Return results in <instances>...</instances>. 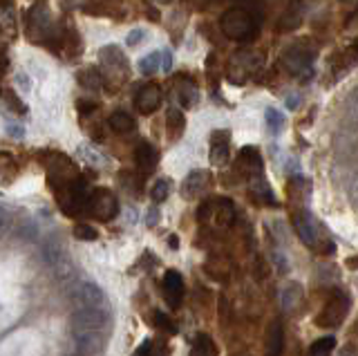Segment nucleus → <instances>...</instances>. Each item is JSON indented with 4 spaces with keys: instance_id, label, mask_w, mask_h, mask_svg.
<instances>
[{
    "instance_id": "f704fd0d",
    "label": "nucleus",
    "mask_w": 358,
    "mask_h": 356,
    "mask_svg": "<svg viewBox=\"0 0 358 356\" xmlns=\"http://www.w3.org/2000/svg\"><path fill=\"white\" fill-rule=\"evenodd\" d=\"M11 227V213H9V208L0 204V236H5V233L9 231Z\"/></svg>"
},
{
    "instance_id": "4c0bfd02",
    "label": "nucleus",
    "mask_w": 358,
    "mask_h": 356,
    "mask_svg": "<svg viewBox=\"0 0 358 356\" xmlns=\"http://www.w3.org/2000/svg\"><path fill=\"white\" fill-rule=\"evenodd\" d=\"M81 155L92 164H103V157H99V152L92 150V148H87V146H81Z\"/></svg>"
},
{
    "instance_id": "72a5a7b5",
    "label": "nucleus",
    "mask_w": 358,
    "mask_h": 356,
    "mask_svg": "<svg viewBox=\"0 0 358 356\" xmlns=\"http://www.w3.org/2000/svg\"><path fill=\"white\" fill-rule=\"evenodd\" d=\"M213 218V199H206V202H201L199 208H197V222L199 225H204Z\"/></svg>"
},
{
    "instance_id": "09e8293b",
    "label": "nucleus",
    "mask_w": 358,
    "mask_h": 356,
    "mask_svg": "<svg viewBox=\"0 0 358 356\" xmlns=\"http://www.w3.org/2000/svg\"><path fill=\"white\" fill-rule=\"evenodd\" d=\"M155 222H157V211H150V218H148V225L155 227Z\"/></svg>"
},
{
    "instance_id": "7ed1b4c3",
    "label": "nucleus",
    "mask_w": 358,
    "mask_h": 356,
    "mask_svg": "<svg viewBox=\"0 0 358 356\" xmlns=\"http://www.w3.org/2000/svg\"><path fill=\"white\" fill-rule=\"evenodd\" d=\"M43 260L48 262L52 273L59 278V280H67V278L74 276V262L67 253L65 244L59 238H48L43 244Z\"/></svg>"
},
{
    "instance_id": "de8ad7c7",
    "label": "nucleus",
    "mask_w": 358,
    "mask_h": 356,
    "mask_svg": "<svg viewBox=\"0 0 358 356\" xmlns=\"http://www.w3.org/2000/svg\"><path fill=\"white\" fill-rule=\"evenodd\" d=\"M338 356H356V352H354V348H345Z\"/></svg>"
},
{
    "instance_id": "49530a36",
    "label": "nucleus",
    "mask_w": 358,
    "mask_h": 356,
    "mask_svg": "<svg viewBox=\"0 0 358 356\" xmlns=\"http://www.w3.org/2000/svg\"><path fill=\"white\" fill-rule=\"evenodd\" d=\"M350 269H358V255H352V258H347V262H345Z\"/></svg>"
},
{
    "instance_id": "ddd939ff",
    "label": "nucleus",
    "mask_w": 358,
    "mask_h": 356,
    "mask_svg": "<svg viewBox=\"0 0 358 356\" xmlns=\"http://www.w3.org/2000/svg\"><path fill=\"white\" fill-rule=\"evenodd\" d=\"M134 106H137L141 115H152L162 106V87L155 83L141 85L137 94H134Z\"/></svg>"
},
{
    "instance_id": "8fccbe9b",
    "label": "nucleus",
    "mask_w": 358,
    "mask_h": 356,
    "mask_svg": "<svg viewBox=\"0 0 358 356\" xmlns=\"http://www.w3.org/2000/svg\"><path fill=\"white\" fill-rule=\"evenodd\" d=\"M350 23H352V27H356V25H358V9H356V14L352 16V20H350Z\"/></svg>"
},
{
    "instance_id": "c85d7f7f",
    "label": "nucleus",
    "mask_w": 358,
    "mask_h": 356,
    "mask_svg": "<svg viewBox=\"0 0 358 356\" xmlns=\"http://www.w3.org/2000/svg\"><path fill=\"white\" fill-rule=\"evenodd\" d=\"M266 128L271 130L273 135L282 132V128H285V115L280 113V110H275V108H268L266 110Z\"/></svg>"
},
{
    "instance_id": "0eeeda50",
    "label": "nucleus",
    "mask_w": 358,
    "mask_h": 356,
    "mask_svg": "<svg viewBox=\"0 0 358 356\" xmlns=\"http://www.w3.org/2000/svg\"><path fill=\"white\" fill-rule=\"evenodd\" d=\"M311 61H313V50L305 38L291 43V45L282 52V65L291 74L305 72L311 65Z\"/></svg>"
},
{
    "instance_id": "1a4fd4ad",
    "label": "nucleus",
    "mask_w": 358,
    "mask_h": 356,
    "mask_svg": "<svg viewBox=\"0 0 358 356\" xmlns=\"http://www.w3.org/2000/svg\"><path fill=\"white\" fill-rule=\"evenodd\" d=\"M291 222H294V229L298 233V238L305 242L307 247L316 249L320 238H318V229H316V225H313V218H311L309 211H305V208H294Z\"/></svg>"
},
{
    "instance_id": "2eb2a0df",
    "label": "nucleus",
    "mask_w": 358,
    "mask_h": 356,
    "mask_svg": "<svg viewBox=\"0 0 358 356\" xmlns=\"http://www.w3.org/2000/svg\"><path fill=\"white\" fill-rule=\"evenodd\" d=\"M231 155V132L229 130H215L210 135V164L224 166Z\"/></svg>"
},
{
    "instance_id": "a19ab883",
    "label": "nucleus",
    "mask_w": 358,
    "mask_h": 356,
    "mask_svg": "<svg viewBox=\"0 0 358 356\" xmlns=\"http://www.w3.org/2000/svg\"><path fill=\"white\" fill-rule=\"evenodd\" d=\"M16 81H20V85H22V90H29V79H27V74L25 72H18L16 74Z\"/></svg>"
},
{
    "instance_id": "473e14b6",
    "label": "nucleus",
    "mask_w": 358,
    "mask_h": 356,
    "mask_svg": "<svg viewBox=\"0 0 358 356\" xmlns=\"http://www.w3.org/2000/svg\"><path fill=\"white\" fill-rule=\"evenodd\" d=\"M155 325L159 327V329H164V332H168V334H175L177 332L175 322L168 318V316H164L162 311H155Z\"/></svg>"
},
{
    "instance_id": "9d476101",
    "label": "nucleus",
    "mask_w": 358,
    "mask_h": 356,
    "mask_svg": "<svg viewBox=\"0 0 358 356\" xmlns=\"http://www.w3.org/2000/svg\"><path fill=\"white\" fill-rule=\"evenodd\" d=\"M110 320V311L103 309H74L72 329H106Z\"/></svg>"
},
{
    "instance_id": "9b49d317",
    "label": "nucleus",
    "mask_w": 358,
    "mask_h": 356,
    "mask_svg": "<svg viewBox=\"0 0 358 356\" xmlns=\"http://www.w3.org/2000/svg\"><path fill=\"white\" fill-rule=\"evenodd\" d=\"M162 289H164V298L171 309H179L182 305V298H184V278L179 271L175 269H168L164 280H162Z\"/></svg>"
},
{
    "instance_id": "f03ea898",
    "label": "nucleus",
    "mask_w": 358,
    "mask_h": 356,
    "mask_svg": "<svg viewBox=\"0 0 358 356\" xmlns=\"http://www.w3.org/2000/svg\"><path fill=\"white\" fill-rule=\"evenodd\" d=\"M27 38L31 43H48L61 41V29L52 18L50 9L45 5H34L27 12Z\"/></svg>"
},
{
    "instance_id": "a18cd8bd",
    "label": "nucleus",
    "mask_w": 358,
    "mask_h": 356,
    "mask_svg": "<svg viewBox=\"0 0 358 356\" xmlns=\"http://www.w3.org/2000/svg\"><path fill=\"white\" fill-rule=\"evenodd\" d=\"M193 5H197V7H208V5H213V3H217V0H190Z\"/></svg>"
},
{
    "instance_id": "bb28decb",
    "label": "nucleus",
    "mask_w": 358,
    "mask_h": 356,
    "mask_svg": "<svg viewBox=\"0 0 358 356\" xmlns=\"http://www.w3.org/2000/svg\"><path fill=\"white\" fill-rule=\"evenodd\" d=\"M336 348V339L334 336H322L318 341H313L309 345V356H329Z\"/></svg>"
},
{
    "instance_id": "a878e982",
    "label": "nucleus",
    "mask_w": 358,
    "mask_h": 356,
    "mask_svg": "<svg viewBox=\"0 0 358 356\" xmlns=\"http://www.w3.org/2000/svg\"><path fill=\"white\" fill-rule=\"evenodd\" d=\"M188 356H215V345L210 343V339L206 336V334H199L193 343V348H190Z\"/></svg>"
},
{
    "instance_id": "393cba45",
    "label": "nucleus",
    "mask_w": 358,
    "mask_h": 356,
    "mask_svg": "<svg viewBox=\"0 0 358 356\" xmlns=\"http://www.w3.org/2000/svg\"><path fill=\"white\" fill-rule=\"evenodd\" d=\"M166 126H168V130H171V139H177L184 132V128H186L184 113H179V110L171 108L166 113Z\"/></svg>"
},
{
    "instance_id": "c756f323",
    "label": "nucleus",
    "mask_w": 358,
    "mask_h": 356,
    "mask_svg": "<svg viewBox=\"0 0 358 356\" xmlns=\"http://www.w3.org/2000/svg\"><path fill=\"white\" fill-rule=\"evenodd\" d=\"M300 18H302V14H300V9L298 7H294V12H289L282 16V20H280V25H278V29L280 31H287V29H294V27H298L300 25Z\"/></svg>"
},
{
    "instance_id": "58836bf2",
    "label": "nucleus",
    "mask_w": 358,
    "mask_h": 356,
    "mask_svg": "<svg viewBox=\"0 0 358 356\" xmlns=\"http://www.w3.org/2000/svg\"><path fill=\"white\" fill-rule=\"evenodd\" d=\"M141 38H143V31H141V29H134V31H130V34H128V45H130V48L139 45Z\"/></svg>"
},
{
    "instance_id": "aec40b11",
    "label": "nucleus",
    "mask_w": 358,
    "mask_h": 356,
    "mask_svg": "<svg viewBox=\"0 0 358 356\" xmlns=\"http://www.w3.org/2000/svg\"><path fill=\"white\" fill-rule=\"evenodd\" d=\"M206 180H208V175H206L204 171H193V173H188V177H186L184 184H182V195H184L186 199H195L201 191H204Z\"/></svg>"
},
{
    "instance_id": "c03bdc74",
    "label": "nucleus",
    "mask_w": 358,
    "mask_h": 356,
    "mask_svg": "<svg viewBox=\"0 0 358 356\" xmlns=\"http://www.w3.org/2000/svg\"><path fill=\"white\" fill-rule=\"evenodd\" d=\"M150 348H152L150 343H143L141 348L137 350V354H134V356H150Z\"/></svg>"
},
{
    "instance_id": "dca6fc26",
    "label": "nucleus",
    "mask_w": 358,
    "mask_h": 356,
    "mask_svg": "<svg viewBox=\"0 0 358 356\" xmlns=\"http://www.w3.org/2000/svg\"><path fill=\"white\" fill-rule=\"evenodd\" d=\"M134 162H137L141 175H150L157 169V162H159V152L148 141H141L137 150H134Z\"/></svg>"
},
{
    "instance_id": "ea45409f",
    "label": "nucleus",
    "mask_w": 358,
    "mask_h": 356,
    "mask_svg": "<svg viewBox=\"0 0 358 356\" xmlns=\"http://www.w3.org/2000/svg\"><path fill=\"white\" fill-rule=\"evenodd\" d=\"M173 59H171V52H162V68L164 70H171Z\"/></svg>"
},
{
    "instance_id": "c9c22d12",
    "label": "nucleus",
    "mask_w": 358,
    "mask_h": 356,
    "mask_svg": "<svg viewBox=\"0 0 358 356\" xmlns=\"http://www.w3.org/2000/svg\"><path fill=\"white\" fill-rule=\"evenodd\" d=\"M0 27L7 31H14V14L9 9H0Z\"/></svg>"
},
{
    "instance_id": "f8f14e48",
    "label": "nucleus",
    "mask_w": 358,
    "mask_h": 356,
    "mask_svg": "<svg viewBox=\"0 0 358 356\" xmlns=\"http://www.w3.org/2000/svg\"><path fill=\"white\" fill-rule=\"evenodd\" d=\"M235 173L240 175H246V177H257L262 175V155L257 148L253 146H246L240 150L238 159H235Z\"/></svg>"
},
{
    "instance_id": "a211bd4d",
    "label": "nucleus",
    "mask_w": 358,
    "mask_h": 356,
    "mask_svg": "<svg viewBox=\"0 0 358 356\" xmlns=\"http://www.w3.org/2000/svg\"><path fill=\"white\" fill-rule=\"evenodd\" d=\"M285 350V332L282 325L278 320H273L266 329V339H264V354L266 356H280Z\"/></svg>"
},
{
    "instance_id": "4468645a",
    "label": "nucleus",
    "mask_w": 358,
    "mask_h": 356,
    "mask_svg": "<svg viewBox=\"0 0 358 356\" xmlns=\"http://www.w3.org/2000/svg\"><path fill=\"white\" fill-rule=\"evenodd\" d=\"M101 63H103L108 74L117 76V79H123V76L128 74V61L117 45H108L101 50Z\"/></svg>"
},
{
    "instance_id": "4be33fe9",
    "label": "nucleus",
    "mask_w": 358,
    "mask_h": 356,
    "mask_svg": "<svg viewBox=\"0 0 358 356\" xmlns=\"http://www.w3.org/2000/svg\"><path fill=\"white\" fill-rule=\"evenodd\" d=\"M197 97H199L197 85L190 79H182L177 83V99L184 108H193L197 104Z\"/></svg>"
},
{
    "instance_id": "412c9836",
    "label": "nucleus",
    "mask_w": 358,
    "mask_h": 356,
    "mask_svg": "<svg viewBox=\"0 0 358 356\" xmlns=\"http://www.w3.org/2000/svg\"><path fill=\"white\" fill-rule=\"evenodd\" d=\"M251 195L255 202H260V204H266V206H275V197H273V191H271V186L266 184V180L262 175H257L251 180Z\"/></svg>"
},
{
    "instance_id": "37998d69",
    "label": "nucleus",
    "mask_w": 358,
    "mask_h": 356,
    "mask_svg": "<svg viewBox=\"0 0 358 356\" xmlns=\"http://www.w3.org/2000/svg\"><path fill=\"white\" fill-rule=\"evenodd\" d=\"M78 108H81V113L87 115V113H92V110L96 108L94 104H87V101H78Z\"/></svg>"
},
{
    "instance_id": "5701e85b",
    "label": "nucleus",
    "mask_w": 358,
    "mask_h": 356,
    "mask_svg": "<svg viewBox=\"0 0 358 356\" xmlns=\"http://www.w3.org/2000/svg\"><path fill=\"white\" fill-rule=\"evenodd\" d=\"M110 128L117 132V135H130V132L137 130V124H134V119L123 113V110H119V113H115L110 117Z\"/></svg>"
},
{
    "instance_id": "f3484780",
    "label": "nucleus",
    "mask_w": 358,
    "mask_h": 356,
    "mask_svg": "<svg viewBox=\"0 0 358 356\" xmlns=\"http://www.w3.org/2000/svg\"><path fill=\"white\" fill-rule=\"evenodd\" d=\"M213 222L222 229H229L233 227L235 222V206L229 197H220V199H213Z\"/></svg>"
},
{
    "instance_id": "7c9ffc66",
    "label": "nucleus",
    "mask_w": 358,
    "mask_h": 356,
    "mask_svg": "<svg viewBox=\"0 0 358 356\" xmlns=\"http://www.w3.org/2000/svg\"><path fill=\"white\" fill-rule=\"evenodd\" d=\"M168 193H171V184H168V180H159V182H155L152 186V191H150V197H152V202H164V199L168 197Z\"/></svg>"
},
{
    "instance_id": "79ce46f5",
    "label": "nucleus",
    "mask_w": 358,
    "mask_h": 356,
    "mask_svg": "<svg viewBox=\"0 0 358 356\" xmlns=\"http://www.w3.org/2000/svg\"><path fill=\"white\" fill-rule=\"evenodd\" d=\"M7 130H9V135H11V137H18V139H20L22 135H25V128H22V126H9Z\"/></svg>"
},
{
    "instance_id": "f257e3e1",
    "label": "nucleus",
    "mask_w": 358,
    "mask_h": 356,
    "mask_svg": "<svg viewBox=\"0 0 358 356\" xmlns=\"http://www.w3.org/2000/svg\"><path fill=\"white\" fill-rule=\"evenodd\" d=\"M220 27L224 31V36H229L231 41H238V43H249L257 36V31H260L255 16L242 7H233L229 12H224Z\"/></svg>"
},
{
    "instance_id": "20e7f679",
    "label": "nucleus",
    "mask_w": 358,
    "mask_h": 356,
    "mask_svg": "<svg viewBox=\"0 0 358 356\" xmlns=\"http://www.w3.org/2000/svg\"><path fill=\"white\" fill-rule=\"evenodd\" d=\"M350 311V296L343 289H334L331 296L327 298V303L322 305L320 314L316 316V325L322 329H334L343 325V320L347 318Z\"/></svg>"
},
{
    "instance_id": "2f4dec72",
    "label": "nucleus",
    "mask_w": 358,
    "mask_h": 356,
    "mask_svg": "<svg viewBox=\"0 0 358 356\" xmlns=\"http://www.w3.org/2000/svg\"><path fill=\"white\" fill-rule=\"evenodd\" d=\"M74 238L83 240V242H90V240H96L99 233H96L94 227H90V225H76L74 227Z\"/></svg>"
},
{
    "instance_id": "3c124183",
    "label": "nucleus",
    "mask_w": 358,
    "mask_h": 356,
    "mask_svg": "<svg viewBox=\"0 0 358 356\" xmlns=\"http://www.w3.org/2000/svg\"><path fill=\"white\" fill-rule=\"evenodd\" d=\"M171 247H173V249L179 247V244H177V236H171Z\"/></svg>"
},
{
    "instance_id": "39448f33",
    "label": "nucleus",
    "mask_w": 358,
    "mask_h": 356,
    "mask_svg": "<svg viewBox=\"0 0 358 356\" xmlns=\"http://www.w3.org/2000/svg\"><path fill=\"white\" fill-rule=\"evenodd\" d=\"M72 303L74 309H103L110 311L108 298L103 294V289L94 283H81L72 292Z\"/></svg>"
},
{
    "instance_id": "6e6552de",
    "label": "nucleus",
    "mask_w": 358,
    "mask_h": 356,
    "mask_svg": "<svg viewBox=\"0 0 358 356\" xmlns=\"http://www.w3.org/2000/svg\"><path fill=\"white\" fill-rule=\"evenodd\" d=\"M74 348L83 356H96L106 348V329H76Z\"/></svg>"
},
{
    "instance_id": "e433bc0d",
    "label": "nucleus",
    "mask_w": 358,
    "mask_h": 356,
    "mask_svg": "<svg viewBox=\"0 0 358 356\" xmlns=\"http://www.w3.org/2000/svg\"><path fill=\"white\" fill-rule=\"evenodd\" d=\"M273 264H275L278 273H287L289 271V260L285 258L282 253H273Z\"/></svg>"
},
{
    "instance_id": "6ab92c4d",
    "label": "nucleus",
    "mask_w": 358,
    "mask_h": 356,
    "mask_svg": "<svg viewBox=\"0 0 358 356\" xmlns=\"http://www.w3.org/2000/svg\"><path fill=\"white\" fill-rule=\"evenodd\" d=\"M302 303V285L291 280L282 287V292H280V305H282V311H296L298 305Z\"/></svg>"
},
{
    "instance_id": "cd10ccee",
    "label": "nucleus",
    "mask_w": 358,
    "mask_h": 356,
    "mask_svg": "<svg viewBox=\"0 0 358 356\" xmlns=\"http://www.w3.org/2000/svg\"><path fill=\"white\" fill-rule=\"evenodd\" d=\"M159 68H162V52H152V54H148V57H143L139 63V70L143 76L155 74Z\"/></svg>"
},
{
    "instance_id": "423d86ee",
    "label": "nucleus",
    "mask_w": 358,
    "mask_h": 356,
    "mask_svg": "<svg viewBox=\"0 0 358 356\" xmlns=\"http://www.w3.org/2000/svg\"><path fill=\"white\" fill-rule=\"evenodd\" d=\"M87 208L99 222H110V220H115L119 213V202L108 188H96V191L90 193Z\"/></svg>"
},
{
    "instance_id": "b1692460",
    "label": "nucleus",
    "mask_w": 358,
    "mask_h": 356,
    "mask_svg": "<svg viewBox=\"0 0 358 356\" xmlns=\"http://www.w3.org/2000/svg\"><path fill=\"white\" fill-rule=\"evenodd\" d=\"M78 83H81L85 90L96 92L103 87V74H101L96 68H85V70L78 72Z\"/></svg>"
}]
</instances>
